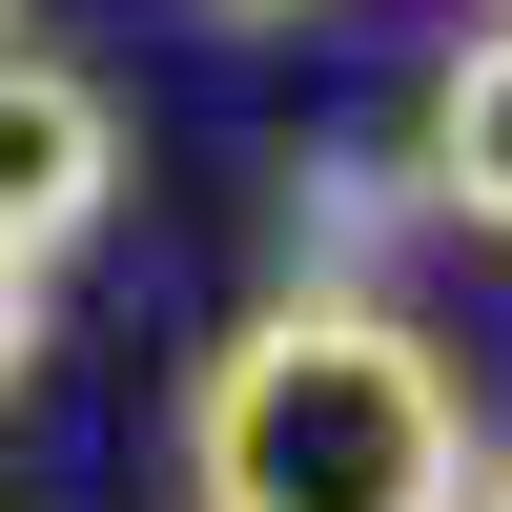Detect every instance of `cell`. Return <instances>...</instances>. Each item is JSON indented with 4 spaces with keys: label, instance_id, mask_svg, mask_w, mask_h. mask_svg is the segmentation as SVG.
I'll list each match as a JSON object with an SVG mask.
<instances>
[{
    "label": "cell",
    "instance_id": "cell-1",
    "mask_svg": "<svg viewBox=\"0 0 512 512\" xmlns=\"http://www.w3.org/2000/svg\"><path fill=\"white\" fill-rule=\"evenodd\" d=\"M472 369L390 287H267L185 390V512H451Z\"/></svg>",
    "mask_w": 512,
    "mask_h": 512
},
{
    "label": "cell",
    "instance_id": "cell-2",
    "mask_svg": "<svg viewBox=\"0 0 512 512\" xmlns=\"http://www.w3.org/2000/svg\"><path fill=\"white\" fill-rule=\"evenodd\" d=\"M103 205H123V103L41 41H0V267H62Z\"/></svg>",
    "mask_w": 512,
    "mask_h": 512
},
{
    "label": "cell",
    "instance_id": "cell-3",
    "mask_svg": "<svg viewBox=\"0 0 512 512\" xmlns=\"http://www.w3.org/2000/svg\"><path fill=\"white\" fill-rule=\"evenodd\" d=\"M410 205H431V226H492V246H512V21H472V41H451L431 123H410Z\"/></svg>",
    "mask_w": 512,
    "mask_h": 512
},
{
    "label": "cell",
    "instance_id": "cell-4",
    "mask_svg": "<svg viewBox=\"0 0 512 512\" xmlns=\"http://www.w3.org/2000/svg\"><path fill=\"white\" fill-rule=\"evenodd\" d=\"M390 226H410L390 164H308V185H287V287H369V267H390Z\"/></svg>",
    "mask_w": 512,
    "mask_h": 512
},
{
    "label": "cell",
    "instance_id": "cell-5",
    "mask_svg": "<svg viewBox=\"0 0 512 512\" xmlns=\"http://www.w3.org/2000/svg\"><path fill=\"white\" fill-rule=\"evenodd\" d=\"M21 369H41V267H0V410H21Z\"/></svg>",
    "mask_w": 512,
    "mask_h": 512
},
{
    "label": "cell",
    "instance_id": "cell-6",
    "mask_svg": "<svg viewBox=\"0 0 512 512\" xmlns=\"http://www.w3.org/2000/svg\"><path fill=\"white\" fill-rule=\"evenodd\" d=\"M451 512H512V472H492V451H472V492H451Z\"/></svg>",
    "mask_w": 512,
    "mask_h": 512
},
{
    "label": "cell",
    "instance_id": "cell-7",
    "mask_svg": "<svg viewBox=\"0 0 512 512\" xmlns=\"http://www.w3.org/2000/svg\"><path fill=\"white\" fill-rule=\"evenodd\" d=\"M246 21H308V0H246Z\"/></svg>",
    "mask_w": 512,
    "mask_h": 512
},
{
    "label": "cell",
    "instance_id": "cell-8",
    "mask_svg": "<svg viewBox=\"0 0 512 512\" xmlns=\"http://www.w3.org/2000/svg\"><path fill=\"white\" fill-rule=\"evenodd\" d=\"M0 21H21V0H0Z\"/></svg>",
    "mask_w": 512,
    "mask_h": 512
}]
</instances>
